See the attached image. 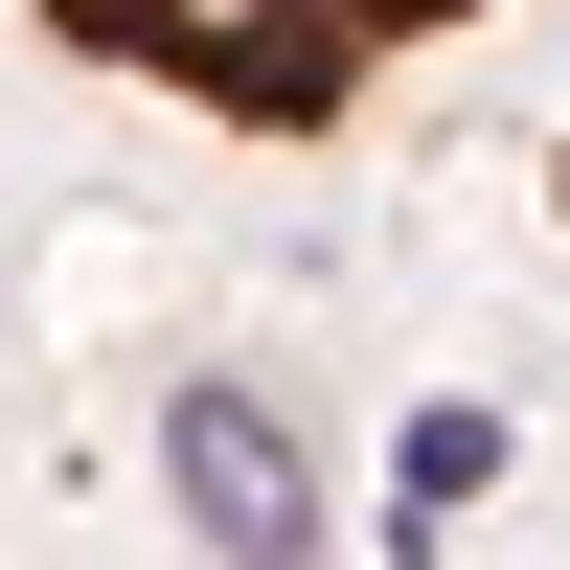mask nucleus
I'll list each match as a JSON object with an SVG mask.
<instances>
[{
  "instance_id": "f257e3e1",
  "label": "nucleus",
  "mask_w": 570,
  "mask_h": 570,
  "mask_svg": "<svg viewBox=\"0 0 570 570\" xmlns=\"http://www.w3.org/2000/svg\"><path fill=\"white\" fill-rule=\"evenodd\" d=\"M46 23H69L91 69L183 91V115H252V137H297V115H343L365 69H411V46L502 23V0H46Z\"/></svg>"
},
{
  "instance_id": "f03ea898",
  "label": "nucleus",
  "mask_w": 570,
  "mask_h": 570,
  "mask_svg": "<svg viewBox=\"0 0 570 570\" xmlns=\"http://www.w3.org/2000/svg\"><path fill=\"white\" fill-rule=\"evenodd\" d=\"M160 480L206 502L228 548H297V525H320V480H297V434H274V411H228V389H183V434H160Z\"/></svg>"
}]
</instances>
